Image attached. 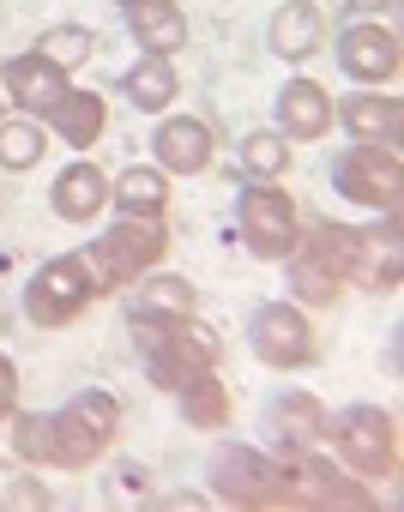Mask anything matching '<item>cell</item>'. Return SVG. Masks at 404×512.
Listing matches in <instances>:
<instances>
[{"instance_id": "10", "label": "cell", "mask_w": 404, "mask_h": 512, "mask_svg": "<svg viewBox=\"0 0 404 512\" xmlns=\"http://www.w3.org/2000/svg\"><path fill=\"white\" fill-rule=\"evenodd\" d=\"M302 223H296V205L290 193H278L272 181H254L242 193V241L260 253V260H290Z\"/></svg>"}, {"instance_id": "5", "label": "cell", "mask_w": 404, "mask_h": 512, "mask_svg": "<svg viewBox=\"0 0 404 512\" xmlns=\"http://www.w3.org/2000/svg\"><path fill=\"white\" fill-rule=\"evenodd\" d=\"M212 494L230 500V506H290V470H284V458L224 446L212 458Z\"/></svg>"}, {"instance_id": "29", "label": "cell", "mask_w": 404, "mask_h": 512, "mask_svg": "<svg viewBox=\"0 0 404 512\" xmlns=\"http://www.w3.org/2000/svg\"><path fill=\"white\" fill-rule=\"evenodd\" d=\"M242 169H248L254 181L284 175V169H290V145H284V133H248V139H242Z\"/></svg>"}, {"instance_id": "22", "label": "cell", "mask_w": 404, "mask_h": 512, "mask_svg": "<svg viewBox=\"0 0 404 512\" xmlns=\"http://www.w3.org/2000/svg\"><path fill=\"white\" fill-rule=\"evenodd\" d=\"M67 145H91L97 133H103V121H109V109H103V97H91V91H67L49 115H43Z\"/></svg>"}, {"instance_id": "23", "label": "cell", "mask_w": 404, "mask_h": 512, "mask_svg": "<svg viewBox=\"0 0 404 512\" xmlns=\"http://www.w3.org/2000/svg\"><path fill=\"white\" fill-rule=\"evenodd\" d=\"M356 278L368 290H398V211H386V235H362Z\"/></svg>"}, {"instance_id": "32", "label": "cell", "mask_w": 404, "mask_h": 512, "mask_svg": "<svg viewBox=\"0 0 404 512\" xmlns=\"http://www.w3.org/2000/svg\"><path fill=\"white\" fill-rule=\"evenodd\" d=\"M350 7H362V13H380V7H398V0H350Z\"/></svg>"}, {"instance_id": "28", "label": "cell", "mask_w": 404, "mask_h": 512, "mask_svg": "<svg viewBox=\"0 0 404 512\" xmlns=\"http://www.w3.org/2000/svg\"><path fill=\"white\" fill-rule=\"evenodd\" d=\"M43 163V127L31 121H0V169H37Z\"/></svg>"}, {"instance_id": "18", "label": "cell", "mask_w": 404, "mask_h": 512, "mask_svg": "<svg viewBox=\"0 0 404 512\" xmlns=\"http://www.w3.org/2000/svg\"><path fill=\"white\" fill-rule=\"evenodd\" d=\"M320 43H326V19H320L314 0H284V7L272 13V49L284 61H308Z\"/></svg>"}, {"instance_id": "30", "label": "cell", "mask_w": 404, "mask_h": 512, "mask_svg": "<svg viewBox=\"0 0 404 512\" xmlns=\"http://www.w3.org/2000/svg\"><path fill=\"white\" fill-rule=\"evenodd\" d=\"M13 398H19V368H13L7 356H0V416L13 410Z\"/></svg>"}, {"instance_id": "33", "label": "cell", "mask_w": 404, "mask_h": 512, "mask_svg": "<svg viewBox=\"0 0 404 512\" xmlns=\"http://www.w3.org/2000/svg\"><path fill=\"white\" fill-rule=\"evenodd\" d=\"M121 7H127V0H121Z\"/></svg>"}, {"instance_id": "26", "label": "cell", "mask_w": 404, "mask_h": 512, "mask_svg": "<svg viewBox=\"0 0 404 512\" xmlns=\"http://www.w3.org/2000/svg\"><path fill=\"white\" fill-rule=\"evenodd\" d=\"M91 49H97V31H85V25H55V31H43V37H37V55H43L55 73H67V67L91 61Z\"/></svg>"}, {"instance_id": "1", "label": "cell", "mask_w": 404, "mask_h": 512, "mask_svg": "<svg viewBox=\"0 0 404 512\" xmlns=\"http://www.w3.org/2000/svg\"><path fill=\"white\" fill-rule=\"evenodd\" d=\"M356 260H362V235L332 223V217H314L308 235H296V247H290V284L302 302L326 308L356 278Z\"/></svg>"}, {"instance_id": "7", "label": "cell", "mask_w": 404, "mask_h": 512, "mask_svg": "<svg viewBox=\"0 0 404 512\" xmlns=\"http://www.w3.org/2000/svg\"><path fill=\"white\" fill-rule=\"evenodd\" d=\"M332 446L374 482H386L398 470V422L374 404H350L332 416Z\"/></svg>"}, {"instance_id": "25", "label": "cell", "mask_w": 404, "mask_h": 512, "mask_svg": "<svg viewBox=\"0 0 404 512\" xmlns=\"http://www.w3.org/2000/svg\"><path fill=\"white\" fill-rule=\"evenodd\" d=\"M169 97H175V67L163 61V55H145L133 73H127V103L133 109H169Z\"/></svg>"}, {"instance_id": "16", "label": "cell", "mask_w": 404, "mask_h": 512, "mask_svg": "<svg viewBox=\"0 0 404 512\" xmlns=\"http://www.w3.org/2000/svg\"><path fill=\"white\" fill-rule=\"evenodd\" d=\"M278 127H284V139H320L332 127V97L314 79H290L278 91Z\"/></svg>"}, {"instance_id": "24", "label": "cell", "mask_w": 404, "mask_h": 512, "mask_svg": "<svg viewBox=\"0 0 404 512\" xmlns=\"http://www.w3.org/2000/svg\"><path fill=\"white\" fill-rule=\"evenodd\" d=\"M109 199L121 205V217H157V211H163V199H169L163 169H127V175L109 187Z\"/></svg>"}, {"instance_id": "9", "label": "cell", "mask_w": 404, "mask_h": 512, "mask_svg": "<svg viewBox=\"0 0 404 512\" xmlns=\"http://www.w3.org/2000/svg\"><path fill=\"white\" fill-rule=\"evenodd\" d=\"M248 344H254V356H260L266 368H308V362L320 356L314 326H308L302 308H290V302H266V308H254V320H248Z\"/></svg>"}, {"instance_id": "11", "label": "cell", "mask_w": 404, "mask_h": 512, "mask_svg": "<svg viewBox=\"0 0 404 512\" xmlns=\"http://www.w3.org/2000/svg\"><path fill=\"white\" fill-rule=\"evenodd\" d=\"M284 470H290V506H344V512L374 506V494L338 476L320 452H284Z\"/></svg>"}, {"instance_id": "13", "label": "cell", "mask_w": 404, "mask_h": 512, "mask_svg": "<svg viewBox=\"0 0 404 512\" xmlns=\"http://www.w3.org/2000/svg\"><path fill=\"white\" fill-rule=\"evenodd\" d=\"M151 145H157V163H163L169 175H199V169L212 163V127H206V121H193V115L163 121Z\"/></svg>"}, {"instance_id": "14", "label": "cell", "mask_w": 404, "mask_h": 512, "mask_svg": "<svg viewBox=\"0 0 404 512\" xmlns=\"http://www.w3.org/2000/svg\"><path fill=\"white\" fill-rule=\"evenodd\" d=\"M127 31L139 37V49H151L163 61L175 49H187V13L175 0H127Z\"/></svg>"}, {"instance_id": "19", "label": "cell", "mask_w": 404, "mask_h": 512, "mask_svg": "<svg viewBox=\"0 0 404 512\" xmlns=\"http://www.w3.org/2000/svg\"><path fill=\"white\" fill-rule=\"evenodd\" d=\"M103 205H109V175L97 163H73V169L55 175V211L67 223H91Z\"/></svg>"}, {"instance_id": "12", "label": "cell", "mask_w": 404, "mask_h": 512, "mask_svg": "<svg viewBox=\"0 0 404 512\" xmlns=\"http://www.w3.org/2000/svg\"><path fill=\"white\" fill-rule=\"evenodd\" d=\"M338 67L356 79V85H392L404 55H398V37L386 25H350L338 37Z\"/></svg>"}, {"instance_id": "4", "label": "cell", "mask_w": 404, "mask_h": 512, "mask_svg": "<svg viewBox=\"0 0 404 512\" xmlns=\"http://www.w3.org/2000/svg\"><path fill=\"white\" fill-rule=\"evenodd\" d=\"M163 247H169V235H163L157 217H121L103 241H91L85 266H91L97 290H127V284H139L163 260Z\"/></svg>"}, {"instance_id": "6", "label": "cell", "mask_w": 404, "mask_h": 512, "mask_svg": "<svg viewBox=\"0 0 404 512\" xmlns=\"http://www.w3.org/2000/svg\"><path fill=\"white\" fill-rule=\"evenodd\" d=\"M97 296H103V290H97V278H91V266H85V253H61V260H49V266L31 278L25 314H31L37 326H67V320H79Z\"/></svg>"}, {"instance_id": "17", "label": "cell", "mask_w": 404, "mask_h": 512, "mask_svg": "<svg viewBox=\"0 0 404 512\" xmlns=\"http://www.w3.org/2000/svg\"><path fill=\"white\" fill-rule=\"evenodd\" d=\"M344 127L362 139V145H398V127H404V109H398V97H380V85L374 91H356V97H344Z\"/></svg>"}, {"instance_id": "8", "label": "cell", "mask_w": 404, "mask_h": 512, "mask_svg": "<svg viewBox=\"0 0 404 512\" xmlns=\"http://www.w3.org/2000/svg\"><path fill=\"white\" fill-rule=\"evenodd\" d=\"M332 181L344 199L356 205H374V211H398V193H404V163H398V145H350L338 163H332Z\"/></svg>"}, {"instance_id": "31", "label": "cell", "mask_w": 404, "mask_h": 512, "mask_svg": "<svg viewBox=\"0 0 404 512\" xmlns=\"http://www.w3.org/2000/svg\"><path fill=\"white\" fill-rule=\"evenodd\" d=\"M7 500H13V506H49V494H43V488H13Z\"/></svg>"}, {"instance_id": "21", "label": "cell", "mask_w": 404, "mask_h": 512, "mask_svg": "<svg viewBox=\"0 0 404 512\" xmlns=\"http://www.w3.org/2000/svg\"><path fill=\"white\" fill-rule=\"evenodd\" d=\"M193 308H199V296L187 278H145L127 296V314H139V320H187Z\"/></svg>"}, {"instance_id": "3", "label": "cell", "mask_w": 404, "mask_h": 512, "mask_svg": "<svg viewBox=\"0 0 404 512\" xmlns=\"http://www.w3.org/2000/svg\"><path fill=\"white\" fill-rule=\"evenodd\" d=\"M127 320H133V332H139V350H145L151 380L169 386V392H181V386L199 380V374H212L218 356H224V344H218L206 326H193V314H187V320H139V314H127Z\"/></svg>"}, {"instance_id": "15", "label": "cell", "mask_w": 404, "mask_h": 512, "mask_svg": "<svg viewBox=\"0 0 404 512\" xmlns=\"http://www.w3.org/2000/svg\"><path fill=\"white\" fill-rule=\"evenodd\" d=\"M7 97L19 103V109H31V115H49L61 97H67V79L43 61V55H19V61H7Z\"/></svg>"}, {"instance_id": "2", "label": "cell", "mask_w": 404, "mask_h": 512, "mask_svg": "<svg viewBox=\"0 0 404 512\" xmlns=\"http://www.w3.org/2000/svg\"><path fill=\"white\" fill-rule=\"evenodd\" d=\"M115 428H121V404L109 392H79L55 416H43V464H61V470L97 464L109 452Z\"/></svg>"}, {"instance_id": "20", "label": "cell", "mask_w": 404, "mask_h": 512, "mask_svg": "<svg viewBox=\"0 0 404 512\" xmlns=\"http://www.w3.org/2000/svg\"><path fill=\"white\" fill-rule=\"evenodd\" d=\"M278 434H284V452H320L332 440V416L308 392H290L278 404Z\"/></svg>"}, {"instance_id": "27", "label": "cell", "mask_w": 404, "mask_h": 512, "mask_svg": "<svg viewBox=\"0 0 404 512\" xmlns=\"http://www.w3.org/2000/svg\"><path fill=\"white\" fill-rule=\"evenodd\" d=\"M181 404H187V422L193 428H224L230 422V392L212 380V374H199L181 386Z\"/></svg>"}]
</instances>
